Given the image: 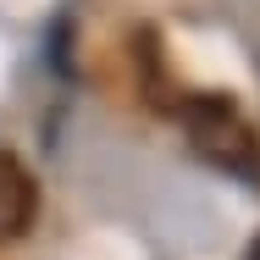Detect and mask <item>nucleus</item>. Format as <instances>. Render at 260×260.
I'll return each mask as SVG.
<instances>
[{
    "label": "nucleus",
    "instance_id": "f257e3e1",
    "mask_svg": "<svg viewBox=\"0 0 260 260\" xmlns=\"http://www.w3.org/2000/svg\"><path fill=\"white\" fill-rule=\"evenodd\" d=\"M172 116L188 133V150L205 160L210 172L260 188V127L249 122V111L227 94H177Z\"/></svg>",
    "mask_w": 260,
    "mask_h": 260
},
{
    "label": "nucleus",
    "instance_id": "f03ea898",
    "mask_svg": "<svg viewBox=\"0 0 260 260\" xmlns=\"http://www.w3.org/2000/svg\"><path fill=\"white\" fill-rule=\"evenodd\" d=\"M34 221H39V183L11 150H0V244L28 238Z\"/></svg>",
    "mask_w": 260,
    "mask_h": 260
},
{
    "label": "nucleus",
    "instance_id": "7ed1b4c3",
    "mask_svg": "<svg viewBox=\"0 0 260 260\" xmlns=\"http://www.w3.org/2000/svg\"><path fill=\"white\" fill-rule=\"evenodd\" d=\"M244 260H260V233H255V244H249V249H244Z\"/></svg>",
    "mask_w": 260,
    "mask_h": 260
}]
</instances>
